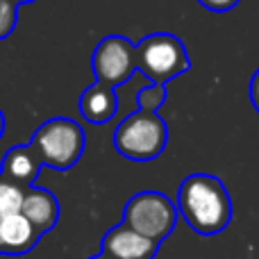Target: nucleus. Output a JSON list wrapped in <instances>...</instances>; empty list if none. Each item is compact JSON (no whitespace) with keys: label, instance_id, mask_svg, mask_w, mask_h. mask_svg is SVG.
Wrapping results in <instances>:
<instances>
[{"label":"nucleus","instance_id":"17","mask_svg":"<svg viewBox=\"0 0 259 259\" xmlns=\"http://www.w3.org/2000/svg\"><path fill=\"white\" fill-rule=\"evenodd\" d=\"M12 3H16L18 7H21V5H30V3H34V0H12Z\"/></svg>","mask_w":259,"mask_h":259},{"label":"nucleus","instance_id":"13","mask_svg":"<svg viewBox=\"0 0 259 259\" xmlns=\"http://www.w3.org/2000/svg\"><path fill=\"white\" fill-rule=\"evenodd\" d=\"M18 21V5L12 0H0V41L14 32Z\"/></svg>","mask_w":259,"mask_h":259},{"label":"nucleus","instance_id":"10","mask_svg":"<svg viewBox=\"0 0 259 259\" xmlns=\"http://www.w3.org/2000/svg\"><path fill=\"white\" fill-rule=\"evenodd\" d=\"M118 112V96L114 87H107L103 82L89 84L80 96V114L84 121L94 125L109 123Z\"/></svg>","mask_w":259,"mask_h":259},{"label":"nucleus","instance_id":"8","mask_svg":"<svg viewBox=\"0 0 259 259\" xmlns=\"http://www.w3.org/2000/svg\"><path fill=\"white\" fill-rule=\"evenodd\" d=\"M21 214L39 230V234L44 237L46 232L55 228L59 223V200L53 191L41 187H30L25 189V198H23L21 205Z\"/></svg>","mask_w":259,"mask_h":259},{"label":"nucleus","instance_id":"2","mask_svg":"<svg viewBox=\"0 0 259 259\" xmlns=\"http://www.w3.org/2000/svg\"><path fill=\"white\" fill-rule=\"evenodd\" d=\"M168 143V125L157 109L137 107L114 130V148L130 161H152Z\"/></svg>","mask_w":259,"mask_h":259},{"label":"nucleus","instance_id":"4","mask_svg":"<svg viewBox=\"0 0 259 259\" xmlns=\"http://www.w3.org/2000/svg\"><path fill=\"white\" fill-rule=\"evenodd\" d=\"M137 68L150 84L166 87V82L191 71V59L187 46L175 34L155 32L137 44Z\"/></svg>","mask_w":259,"mask_h":259},{"label":"nucleus","instance_id":"5","mask_svg":"<svg viewBox=\"0 0 259 259\" xmlns=\"http://www.w3.org/2000/svg\"><path fill=\"white\" fill-rule=\"evenodd\" d=\"M178 205L161 191H141L134 193L125 202L123 223L134 232L161 243L170 237L178 225Z\"/></svg>","mask_w":259,"mask_h":259},{"label":"nucleus","instance_id":"18","mask_svg":"<svg viewBox=\"0 0 259 259\" xmlns=\"http://www.w3.org/2000/svg\"><path fill=\"white\" fill-rule=\"evenodd\" d=\"M89 259H109L107 255H103V252H100V255H94V257H89Z\"/></svg>","mask_w":259,"mask_h":259},{"label":"nucleus","instance_id":"6","mask_svg":"<svg viewBox=\"0 0 259 259\" xmlns=\"http://www.w3.org/2000/svg\"><path fill=\"white\" fill-rule=\"evenodd\" d=\"M91 71L96 82L107 87H121L139 71L137 68V44L121 34H109L91 53Z\"/></svg>","mask_w":259,"mask_h":259},{"label":"nucleus","instance_id":"9","mask_svg":"<svg viewBox=\"0 0 259 259\" xmlns=\"http://www.w3.org/2000/svg\"><path fill=\"white\" fill-rule=\"evenodd\" d=\"M39 230L21 211L0 216V252L3 255H25L39 243Z\"/></svg>","mask_w":259,"mask_h":259},{"label":"nucleus","instance_id":"16","mask_svg":"<svg viewBox=\"0 0 259 259\" xmlns=\"http://www.w3.org/2000/svg\"><path fill=\"white\" fill-rule=\"evenodd\" d=\"M5 125H7V121H5V114H3V109H0V139H3V134H5Z\"/></svg>","mask_w":259,"mask_h":259},{"label":"nucleus","instance_id":"7","mask_svg":"<svg viewBox=\"0 0 259 259\" xmlns=\"http://www.w3.org/2000/svg\"><path fill=\"white\" fill-rule=\"evenodd\" d=\"M100 252L109 259H155L159 252V243L121 223L105 232Z\"/></svg>","mask_w":259,"mask_h":259},{"label":"nucleus","instance_id":"12","mask_svg":"<svg viewBox=\"0 0 259 259\" xmlns=\"http://www.w3.org/2000/svg\"><path fill=\"white\" fill-rule=\"evenodd\" d=\"M25 198V187L7 180L5 175H0V216L5 214H18Z\"/></svg>","mask_w":259,"mask_h":259},{"label":"nucleus","instance_id":"3","mask_svg":"<svg viewBox=\"0 0 259 259\" xmlns=\"http://www.w3.org/2000/svg\"><path fill=\"white\" fill-rule=\"evenodd\" d=\"M30 146L39 155L41 164L55 170H68L82 159L87 146V134L73 118H48L34 130Z\"/></svg>","mask_w":259,"mask_h":259},{"label":"nucleus","instance_id":"15","mask_svg":"<svg viewBox=\"0 0 259 259\" xmlns=\"http://www.w3.org/2000/svg\"><path fill=\"white\" fill-rule=\"evenodd\" d=\"M250 103H252V107H255V112L259 114V68L255 73H252V77H250Z\"/></svg>","mask_w":259,"mask_h":259},{"label":"nucleus","instance_id":"14","mask_svg":"<svg viewBox=\"0 0 259 259\" xmlns=\"http://www.w3.org/2000/svg\"><path fill=\"white\" fill-rule=\"evenodd\" d=\"M241 0H198V5H202L205 9L209 12H216V14H223V12H230L234 9Z\"/></svg>","mask_w":259,"mask_h":259},{"label":"nucleus","instance_id":"1","mask_svg":"<svg viewBox=\"0 0 259 259\" xmlns=\"http://www.w3.org/2000/svg\"><path fill=\"white\" fill-rule=\"evenodd\" d=\"M178 211L193 232L202 237L223 232L232 221V198L216 175L193 173L178 189Z\"/></svg>","mask_w":259,"mask_h":259},{"label":"nucleus","instance_id":"11","mask_svg":"<svg viewBox=\"0 0 259 259\" xmlns=\"http://www.w3.org/2000/svg\"><path fill=\"white\" fill-rule=\"evenodd\" d=\"M41 168H44V164H41L39 155L27 143V146H14L5 152L0 175H5L7 180L21 184V187L30 189V187H34V180L39 178Z\"/></svg>","mask_w":259,"mask_h":259}]
</instances>
